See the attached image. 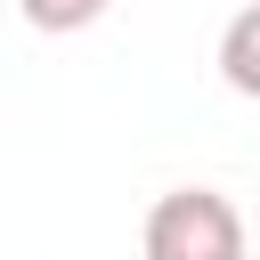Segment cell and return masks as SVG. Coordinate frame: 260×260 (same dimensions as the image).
<instances>
[{"label":"cell","instance_id":"1","mask_svg":"<svg viewBox=\"0 0 260 260\" xmlns=\"http://www.w3.org/2000/svg\"><path fill=\"white\" fill-rule=\"evenodd\" d=\"M138 252L146 260H252V228L219 187H171L154 195Z\"/></svg>","mask_w":260,"mask_h":260},{"label":"cell","instance_id":"2","mask_svg":"<svg viewBox=\"0 0 260 260\" xmlns=\"http://www.w3.org/2000/svg\"><path fill=\"white\" fill-rule=\"evenodd\" d=\"M219 81L236 98H260V0H244L219 32Z\"/></svg>","mask_w":260,"mask_h":260},{"label":"cell","instance_id":"3","mask_svg":"<svg viewBox=\"0 0 260 260\" xmlns=\"http://www.w3.org/2000/svg\"><path fill=\"white\" fill-rule=\"evenodd\" d=\"M16 8H24L32 32H81V24H98L114 0H16Z\"/></svg>","mask_w":260,"mask_h":260},{"label":"cell","instance_id":"4","mask_svg":"<svg viewBox=\"0 0 260 260\" xmlns=\"http://www.w3.org/2000/svg\"><path fill=\"white\" fill-rule=\"evenodd\" d=\"M252 260H260V244H252Z\"/></svg>","mask_w":260,"mask_h":260}]
</instances>
